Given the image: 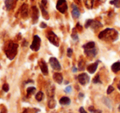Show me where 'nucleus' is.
Masks as SVG:
<instances>
[{"label":"nucleus","mask_w":120,"mask_h":113,"mask_svg":"<svg viewBox=\"0 0 120 113\" xmlns=\"http://www.w3.org/2000/svg\"><path fill=\"white\" fill-rule=\"evenodd\" d=\"M40 27H42V28H45V27H47V25H46V24H45V23H43V22H42V23L40 24Z\"/></svg>","instance_id":"4c0bfd02"},{"label":"nucleus","mask_w":120,"mask_h":113,"mask_svg":"<svg viewBox=\"0 0 120 113\" xmlns=\"http://www.w3.org/2000/svg\"><path fill=\"white\" fill-rule=\"evenodd\" d=\"M59 102L61 105H69L71 103V100L68 97H63V98H60Z\"/></svg>","instance_id":"f3484780"},{"label":"nucleus","mask_w":120,"mask_h":113,"mask_svg":"<svg viewBox=\"0 0 120 113\" xmlns=\"http://www.w3.org/2000/svg\"><path fill=\"white\" fill-rule=\"evenodd\" d=\"M93 82L95 84H97V83H100V75H97L95 77V79L93 80Z\"/></svg>","instance_id":"c85d7f7f"},{"label":"nucleus","mask_w":120,"mask_h":113,"mask_svg":"<svg viewBox=\"0 0 120 113\" xmlns=\"http://www.w3.org/2000/svg\"><path fill=\"white\" fill-rule=\"evenodd\" d=\"M72 17H73L74 18H78V17H80V11H79L78 7L73 4H72Z\"/></svg>","instance_id":"ddd939ff"},{"label":"nucleus","mask_w":120,"mask_h":113,"mask_svg":"<svg viewBox=\"0 0 120 113\" xmlns=\"http://www.w3.org/2000/svg\"><path fill=\"white\" fill-rule=\"evenodd\" d=\"M39 18V10L35 6L32 7V19H33L34 23H36Z\"/></svg>","instance_id":"f8f14e48"},{"label":"nucleus","mask_w":120,"mask_h":113,"mask_svg":"<svg viewBox=\"0 0 120 113\" xmlns=\"http://www.w3.org/2000/svg\"><path fill=\"white\" fill-rule=\"evenodd\" d=\"M1 113H8V111H7V109H6L5 107H4L2 110H1Z\"/></svg>","instance_id":"e433bc0d"},{"label":"nucleus","mask_w":120,"mask_h":113,"mask_svg":"<svg viewBox=\"0 0 120 113\" xmlns=\"http://www.w3.org/2000/svg\"><path fill=\"white\" fill-rule=\"evenodd\" d=\"M43 98H44V93H42L41 91L38 92V93H36V95H35V99H36L37 101L40 102L43 100Z\"/></svg>","instance_id":"4be33fe9"},{"label":"nucleus","mask_w":120,"mask_h":113,"mask_svg":"<svg viewBox=\"0 0 120 113\" xmlns=\"http://www.w3.org/2000/svg\"><path fill=\"white\" fill-rule=\"evenodd\" d=\"M17 48H18V45L16 43L9 42L8 43V45L5 48V53L9 60H13L15 58L16 55L17 53Z\"/></svg>","instance_id":"f03ea898"},{"label":"nucleus","mask_w":120,"mask_h":113,"mask_svg":"<svg viewBox=\"0 0 120 113\" xmlns=\"http://www.w3.org/2000/svg\"><path fill=\"white\" fill-rule=\"evenodd\" d=\"M91 21L92 20H87L86 21V24H85V27H86V28H88V27H90V23H91Z\"/></svg>","instance_id":"7c9ffc66"},{"label":"nucleus","mask_w":120,"mask_h":113,"mask_svg":"<svg viewBox=\"0 0 120 113\" xmlns=\"http://www.w3.org/2000/svg\"><path fill=\"white\" fill-rule=\"evenodd\" d=\"M3 90H4V92H8L9 85H8V84H4V85H3Z\"/></svg>","instance_id":"cd10ccee"},{"label":"nucleus","mask_w":120,"mask_h":113,"mask_svg":"<svg viewBox=\"0 0 120 113\" xmlns=\"http://www.w3.org/2000/svg\"><path fill=\"white\" fill-rule=\"evenodd\" d=\"M102 25L100 22H99L98 21H95V20H92L91 21V23H90V27L91 28H94V29H98L100 27H101Z\"/></svg>","instance_id":"a211bd4d"},{"label":"nucleus","mask_w":120,"mask_h":113,"mask_svg":"<svg viewBox=\"0 0 120 113\" xmlns=\"http://www.w3.org/2000/svg\"><path fill=\"white\" fill-rule=\"evenodd\" d=\"M79 112H80V113H87L86 111H85V109H84L83 107H80V109H79Z\"/></svg>","instance_id":"c9c22d12"},{"label":"nucleus","mask_w":120,"mask_h":113,"mask_svg":"<svg viewBox=\"0 0 120 113\" xmlns=\"http://www.w3.org/2000/svg\"><path fill=\"white\" fill-rule=\"evenodd\" d=\"M81 27H82V26H81V25L77 24V28L78 29V30H82V28H81Z\"/></svg>","instance_id":"58836bf2"},{"label":"nucleus","mask_w":120,"mask_h":113,"mask_svg":"<svg viewBox=\"0 0 120 113\" xmlns=\"http://www.w3.org/2000/svg\"><path fill=\"white\" fill-rule=\"evenodd\" d=\"M118 89L120 90V82H119V84H118Z\"/></svg>","instance_id":"ea45409f"},{"label":"nucleus","mask_w":120,"mask_h":113,"mask_svg":"<svg viewBox=\"0 0 120 113\" xmlns=\"http://www.w3.org/2000/svg\"><path fill=\"white\" fill-rule=\"evenodd\" d=\"M48 106L50 108V109L54 108L55 106H56V102H55V100H53V99L49 100V102H48Z\"/></svg>","instance_id":"b1692460"},{"label":"nucleus","mask_w":120,"mask_h":113,"mask_svg":"<svg viewBox=\"0 0 120 113\" xmlns=\"http://www.w3.org/2000/svg\"><path fill=\"white\" fill-rule=\"evenodd\" d=\"M47 38L49 40V42L52 43V44L55 45L56 47H58V38L56 35V34L53 31H49L48 34H47Z\"/></svg>","instance_id":"39448f33"},{"label":"nucleus","mask_w":120,"mask_h":113,"mask_svg":"<svg viewBox=\"0 0 120 113\" xmlns=\"http://www.w3.org/2000/svg\"><path fill=\"white\" fill-rule=\"evenodd\" d=\"M83 48H85V49L93 48H95V43H94V42H89V43H87L83 45Z\"/></svg>","instance_id":"412c9836"},{"label":"nucleus","mask_w":120,"mask_h":113,"mask_svg":"<svg viewBox=\"0 0 120 113\" xmlns=\"http://www.w3.org/2000/svg\"><path fill=\"white\" fill-rule=\"evenodd\" d=\"M85 1V4L88 8H92L94 4V0H84Z\"/></svg>","instance_id":"5701e85b"},{"label":"nucleus","mask_w":120,"mask_h":113,"mask_svg":"<svg viewBox=\"0 0 120 113\" xmlns=\"http://www.w3.org/2000/svg\"><path fill=\"white\" fill-rule=\"evenodd\" d=\"M72 54V50L71 49V48H68V56L69 57H71Z\"/></svg>","instance_id":"72a5a7b5"},{"label":"nucleus","mask_w":120,"mask_h":113,"mask_svg":"<svg viewBox=\"0 0 120 113\" xmlns=\"http://www.w3.org/2000/svg\"><path fill=\"white\" fill-rule=\"evenodd\" d=\"M89 111H91V112H94V113H101L100 111H96L94 106H90V107H89Z\"/></svg>","instance_id":"bb28decb"},{"label":"nucleus","mask_w":120,"mask_h":113,"mask_svg":"<svg viewBox=\"0 0 120 113\" xmlns=\"http://www.w3.org/2000/svg\"><path fill=\"white\" fill-rule=\"evenodd\" d=\"M72 38L73 39V40H78V35H77V34L76 33H72Z\"/></svg>","instance_id":"2f4dec72"},{"label":"nucleus","mask_w":120,"mask_h":113,"mask_svg":"<svg viewBox=\"0 0 120 113\" xmlns=\"http://www.w3.org/2000/svg\"><path fill=\"white\" fill-rule=\"evenodd\" d=\"M35 92V87H29V88H27L26 93H27V95H28V96L31 95L32 93H34Z\"/></svg>","instance_id":"393cba45"},{"label":"nucleus","mask_w":120,"mask_h":113,"mask_svg":"<svg viewBox=\"0 0 120 113\" xmlns=\"http://www.w3.org/2000/svg\"><path fill=\"white\" fill-rule=\"evenodd\" d=\"M99 39L103 40H111L114 41L118 39V32L114 29L107 28L101 31L99 35Z\"/></svg>","instance_id":"f257e3e1"},{"label":"nucleus","mask_w":120,"mask_h":113,"mask_svg":"<svg viewBox=\"0 0 120 113\" xmlns=\"http://www.w3.org/2000/svg\"><path fill=\"white\" fill-rule=\"evenodd\" d=\"M20 12H21V16L23 18H26L28 16V6H27V4H22Z\"/></svg>","instance_id":"9b49d317"},{"label":"nucleus","mask_w":120,"mask_h":113,"mask_svg":"<svg viewBox=\"0 0 120 113\" xmlns=\"http://www.w3.org/2000/svg\"><path fill=\"white\" fill-rule=\"evenodd\" d=\"M72 71H73L74 72H76V71H77V69H76V68H73V69H72Z\"/></svg>","instance_id":"a19ab883"},{"label":"nucleus","mask_w":120,"mask_h":113,"mask_svg":"<svg viewBox=\"0 0 120 113\" xmlns=\"http://www.w3.org/2000/svg\"><path fill=\"white\" fill-rule=\"evenodd\" d=\"M49 64L52 67V68L55 71H60L61 70V65L55 57H50L49 59Z\"/></svg>","instance_id":"0eeeda50"},{"label":"nucleus","mask_w":120,"mask_h":113,"mask_svg":"<svg viewBox=\"0 0 120 113\" xmlns=\"http://www.w3.org/2000/svg\"><path fill=\"white\" fill-rule=\"evenodd\" d=\"M98 63H99V62H95V63L91 64V65L88 66L87 71H88L89 73H90V74L95 73V71H96V69H97V67H98Z\"/></svg>","instance_id":"2eb2a0df"},{"label":"nucleus","mask_w":120,"mask_h":113,"mask_svg":"<svg viewBox=\"0 0 120 113\" xmlns=\"http://www.w3.org/2000/svg\"><path fill=\"white\" fill-rule=\"evenodd\" d=\"M118 110H119V111H120V106H119V107H118Z\"/></svg>","instance_id":"79ce46f5"},{"label":"nucleus","mask_w":120,"mask_h":113,"mask_svg":"<svg viewBox=\"0 0 120 113\" xmlns=\"http://www.w3.org/2000/svg\"><path fill=\"white\" fill-rule=\"evenodd\" d=\"M54 90H55V87L53 84L49 83V85L46 88V91H47V94L49 98H53L54 96Z\"/></svg>","instance_id":"1a4fd4ad"},{"label":"nucleus","mask_w":120,"mask_h":113,"mask_svg":"<svg viewBox=\"0 0 120 113\" xmlns=\"http://www.w3.org/2000/svg\"><path fill=\"white\" fill-rule=\"evenodd\" d=\"M40 38L38 36V35H35L33 38V41H32V43L30 45V48H31L32 51L37 52L40 48Z\"/></svg>","instance_id":"20e7f679"},{"label":"nucleus","mask_w":120,"mask_h":113,"mask_svg":"<svg viewBox=\"0 0 120 113\" xmlns=\"http://www.w3.org/2000/svg\"><path fill=\"white\" fill-rule=\"evenodd\" d=\"M85 53L89 57H95L97 54V51L95 49V48H89V49H85Z\"/></svg>","instance_id":"9d476101"},{"label":"nucleus","mask_w":120,"mask_h":113,"mask_svg":"<svg viewBox=\"0 0 120 113\" xmlns=\"http://www.w3.org/2000/svg\"><path fill=\"white\" fill-rule=\"evenodd\" d=\"M113 89H114V88H113V87L112 86V85H110V86H109L108 89H107V93H108V94H110V93H111L113 91Z\"/></svg>","instance_id":"c756f323"},{"label":"nucleus","mask_w":120,"mask_h":113,"mask_svg":"<svg viewBox=\"0 0 120 113\" xmlns=\"http://www.w3.org/2000/svg\"><path fill=\"white\" fill-rule=\"evenodd\" d=\"M17 0H6L5 1V6L6 8L8 10H11V9L13 8L14 5H15Z\"/></svg>","instance_id":"4468645a"},{"label":"nucleus","mask_w":120,"mask_h":113,"mask_svg":"<svg viewBox=\"0 0 120 113\" xmlns=\"http://www.w3.org/2000/svg\"><path fill=\"white\" fill-rule=\"evenodd\" d=\"M110 4H113L117 7H120V0H113V1L110 2Z\"/></svg>","instance_id":"a878e982"},{"label":"nucleus","mask_w":120,"mask_h":113,"mask_svg":"<svg viewBox=\"0 0 120 113\" xmlns=\"http://www.w3.org/2000/svg\"><path fill=\"white\" fill-rule=\"evenodd\" d=\"M77 79H78L79 83L82 85H86V84H88L89 81H90V77H89L88 75H86V73L80 74V75H78V77H77Z\"/></svg>","instance_id":"423d86ee"},{"label":"nucleus","mask_w":120,"mask_h":113,"mask_svg":"<svg viewBox=\"0 0 120 113\" xmlns=\"http://www.w3.org/2000/svg\"><path fill=\"white\" fill-rule=\"evenodd\" d=\"M56 7L58 12H60L61 13H64L68 9L67 1L66 0H58Z\"/></svg>","instance_id":"7ed1b4c3"},{"label":"nucleus","mask_w":120,"mask_h":113,"mask_svg":"<svg viewBox=\"0 0 120 113\" xmlns=\"http://www.w3.org/2000/svg\"><path fill=\"white\" fill-rule=\"evenodd\" d=\"M45 6L43 5V4H40V9H41V12H42V15H43V17L45 19H49V14H48V12L45 10Z\"/></svg>","instance_id":"aec40b11"},{"label":"nucleus","mask_w":120,"mask_h":113,"mask_svg":"<svg viewBox=\"0 0 120 113\" xmlns=\"http://www.w3.org/2000/svg\"><path fill=\"white\" fill-rule=\"evenodd\" d=\"M39 65H40V70H41L42 73H43L45 75H48L49 71H48V67H47L46 62H45L44 60H40V62H39Z\"/></svg>","instance_id":"6e6552de"},{"label":"nucleus","mask_w":120,"mask_h":113,"mask_svg":"<svg viewBox=\"0 0 120 113\" xmlns=\"http://www.w3.org/2000/svg\"><path fill=\"white\" fill-rule=\"evenodd\" d=\"M53 77V80H54L55 82H57L58 84H62L64 78H63V75L60 73H54Z\"/></svg>","instance_id":"dca6fc26"},{"label":"nucleus","mask_w":120,"mask_h":113,"mask_svg":"<svg viewBox=\"0 0 120 113\" xmlns=\"http://www.w3.org/2000/svg\"><path fill=\"white\" fill-rule=\"evenodd\" d=\"M83 62H79V70H84V67H83Z\"/></svg>","instance_id":"473e14b6"},{"label":"nucleus","mask_w":120,"mask_h":113,"mask_svg":"<svg viewBox=\"0 0 120 113\" xmlns=\"http://www.w3.org/2000/svg\"><path fill=\"white\" fill-rule=\"evenodd\" d=\"M71 91H72V87H71V86H68L67 88H65L66 93H70Z\"/></svg>","instance_id":"f704fd0d"},{"label":"nucleus","mask_w":120,"mask_h":113,"mask_svg":"<svg viewBox=\"0 0 120 113\" xmlns=\"http://www.w3.org/2000/svg\"><path fill=\"white\" fill-rule=\"evenodd\" d=\"M111 69L114 73L119 71H120V62H117L115 63H113L111 67Z\"/></svg>","instance_id":"6ab92c4d"}]
</instances>
